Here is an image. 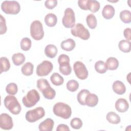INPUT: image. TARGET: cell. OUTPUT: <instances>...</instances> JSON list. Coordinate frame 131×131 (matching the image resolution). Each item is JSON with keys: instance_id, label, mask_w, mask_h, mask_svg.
Returning a JSON list of instances; mask_svg holds the SVG:
<instances>
[{"instance_id": "obj_1", "label": "cell", "mask_w": 131, "mask_h": 131, "mask_svg": "<svg viewBox=\"0 0 131 131\" xmlns=\"http://www.w3.org/2000/svg\"><path fill=\"white\" fill-rule=\"evenodd\" d=\"M53 112L56 116L64 119H69L72 115V110L70 105L60 102L54 104Z\"/></svg>"}, {"instance_id": "obj_2", "label": "cell", "mask_w": 131, "mask_h": 131, "mask_svg": "<svg viewBox=\"0 0 131 131\" xmlns=\"http://www.w3.org/2000/svg\"><path fill=\"white\" fill-rule=\"evenodd\" d=\"M5 107L13 115H18L20 113L21 107L16 98L13 95L7 96L4 100Z\"/></svg>"}, {"instance_id": "obj_3", "label": "cell", "mask_w": 131, "mask_h": 131, "mask_svg": "<svg viewBox=\"0 0 131 131\" xmlns=\"http://www.w3.org/2000/svg\"><path fill=\"white\" fill-rule=\"evenodd\" d=\"M1 9L7 14H17L20 10L19 4L15 1H5L1 4Z\"/></svg>"}, {"instance_id": "obj_4", "label": "cell", "mask_w": 131, "mask_h": 131, "mask_svg": "<svg viewBox=\"0 0 131 131\" xmlns=\"http://www.w3.org/2000/svg\"><path fill=\"white\" fill-rule=\"evenodd\" d=\"M40 100L39 93L35 90L33 89L29 91L27 95L23 97L22 102L26 107H31L34 106Z\"/></svg>"}, {"instance_id": "obj_5", "label": "cell", "mask_w": 131, "mask_h": 131, "mask_svg": "<svg viewBox=\"0 0 131 131\" xmlns=\"http://www.w3.org/2000/svg\"><path fill=\"white\" fill-rule=\"evenodd\" d=\"M30 35L36 40H41L44 36L42 23L38 20H34L30 25Z\"/></svg>"}, {"instance_id": "obj_6", "label": "cell", "mask_w": 131, "mask_h": 131, "mask_svg": "<svg viewBox=\"0 0 131 131\" xmlns=\"http://www.w3.org/2000/svg\"><path fill=\"white\" fill-rule=\"evenodd\" d=\"M59 64V72L64 75H69L72 72V68L70 64V58L66 54H61L58 58Z\"/></svg>"}, {"instance_id": "obj_7", "label": "cell", "mask_w": 131, "mask_h": 131, "mask_svg": "<svg viewBox=\"0 0 131 131\" xmlns=\"http://www.w3.org/2000/svg\"><path fill=\"white\" fill-rule=\"evenodd\" d=\"M71 32L72 35L78 37L83 40H88L90 37L89 31L81 23H77L71 28Z\"/></svg>"}, {"instance_id": "obj_8", "label": "cell", "mask_w": 131, "mask_h": 131, "mask_svg": "<svg viewBox=\"0 0 131 131\" xmlns=\"http://www.w3.org/2000/svg\"><path fill=\"white\" fill-rule=\"evenodd\" d=\"M45 111L42 107H37L29 110L26 114V119L29 122H34L44 117Z\"/></svg>"}, {"instance_id": "obj_9", "label": "cell", "mask_w": 131, "mask_h": 131, "mask_svg": "<svg viewBox=\"0 0 131 131\" xmlns=\"http://www.w3.org/2000/svg\"><path fill=\"white\" fill-rule=\"evenodd\" d=\"M75 16L73 10L68 8L64 10V15L62 19L63 26L67 28H72L75 25Z\"/></svg>"}, {"instance_id": "obj_10", "label": "cell", "mask_w": 131, "mask_h": 131, "mask_svg": "<svg viewBox=\"0 0 131 131\" xmlns=\"http://www.w3.org/2000/svg\"><path fill=\"white\" fill-rule=\"evenodd\" d=\"M73 69L76 76L79 79L84 80L88 78V71L84 64L82 62L76 61L73 64Z\"/></svg>"}, {"instance_id": "obj_11", "label": "cell", "mask_w": 131, "mask_h": 131, "mask_svg": "<svg viewBox=\"0 0 131 131\" xmlns=\"http://www.w3.org/2000/svg\"><path fill=\"white\" fill-rule=\"evenodd\" d=\"M53 69V66L51 62L48 60H43L37 66L36 74L40 77L47 76L52 72Z\"/></svg>"}, {"instance_id": "obj_12", "label": "cell", "mask_w": 131, "mask_h": 131, "mask_svg": "<svg viewBox=\"0 0 131 131\" xmlns=\"http://www.w3.org/2000/svg\"><path fill=\"white\" fill-rule=\"evenodd\" d=\"M13 126V120L7 113H2L0 116V127L4 130H10Z\"/></svg>"}, {"instance_id": "obj_13", "label": "cell", "mask_w": 131, "mask_h": 131, "mask_svg": "<svg viewBox=\"0 0 131 131\" xmlns=\"http://www.w3.org/2000/svg\"><path fill=\"white\" fill-rule=\"evenodd\" d=\"M54 125V122L51 118H47L38 125L40 131H52Z\"/></svg>"}, {"instance_id": "obj_14", "label": "cell", "mask_w": 131, "mask_h": 131, "mask_svg": "<svg viewBox=\"0 0 131 131\" xmlns=\"http://www.w3.org/2000/svg\"><path fill=\"white\" fill-rule=\"evenodd\" d=\"M115 108L119 112L124 113L128 110L129 104L126 99L119 98L115 102Z\"/></svg>"}, {"instance_id": "obj_15", "label": "cell", "mask_w": 131, "mask_h": 131, "mask_svg": "<svg viewBox=\"0 0 131 131\" xmlns=\"http://www.w3.org/2000/svg\"><path fill=\"white\" fill-rule=\"evenodd\" d=\"M113 91L118 95H123L126 92V87L124 84L120 80H116L113 82L112 85Z\"/></svg>"}, {"instance_id": "obj_16", "label": "cell", "mask_w": 131, "mask_h": 131, "mask_svg": "<svg viewBox=\"0 0 131 131\" xmlns=\"http://www.w3.org/2000/svg\"><path fill=\"white\" fill-rule=\"evenodd\" d=\"M115 13V10L114 7L111 5H105L102 11V16L106 19H110L113 17Z\"/></svg>"}, {"instance_id": "obj_17", "label": "cell", "mask_w": 131, "mask_h": 131, "mask_svg": "<svg viewBox=\"0 0 131 131\" xmlns=\"http://www.w3.org/2000/svg\"><path fill=\"white\" fill-rule=\"evenodd\" d=\"M76 46L75 41L72 38H68L61 42L60 47L63 50L66 51H72Z\"/></svg>"}, {"instance_id": "obj_18", "label": "cell", "mask_w": 131, "mask_h": 131, "mask_svg": "<svg viewBox=\"0 0 131 131\" xmlns=\"http://www.w3.org/2000/svg\"><path fill=\"white\" fill-rule=\"evenodd\" d=\"M99 99L98 96L93 93H90L87 96L85 99V105L89 107H94L95 106L98 102Z\"/></svg>"}, {"instance_id": "obj_19", "label": "cell", "mask_w": 131, "mask_h": 131, "mask_svg": "<svg viewBox=\"0 0 131 131\" xmlns=\"http://www.w3.org/2000/svg\"><path fill=\"white\" fill-rule=\"evenodd\" d=\"M58 50L57 47L53 44L48 45L45 49V54L49 58H54L57 53Z\"/></svg>"}, {"instance_id": "obj_20", "label": "cell", "mask_w": 131, "mask_h": 131, "mask_svg": "<svg viewBox=\"0 0 131 131\" xmlns=\"http://www.w3.org/2000/svg\"><path fill=\"white\" fill-rule=\"evenodd\" d=\"M44 21L46 25L50 27H54L57 23V18L55 14L53 13L47 14L44 18Z\"/></svg>"}, {"instance_id": "obj_21", "label": "cell", "mask_w": 131, "mask_h": 131, "mask_svg": "<svg viewBox=\"0 0 131 131\" xmlns=\"http://www.w3.org/2000/svg\"><path fill=\"white\" fill-rule=\"evenodd\" d=\"M105 64L108 70L114 71L118 68L119 62L117 58L113 57H111L106 60Z\"/></svg>"}, {"instance_id": "obj_22", "label": "cell", "mask_w": 131, "mask_h": 131, "mask_svg": "<svg viewBox=\"0 0 131 131\" xmlns=\"http://www.w3.org/2000/svg\"><path fill=\"white\" fill-rule=\"evenodd\" d=\"M106 119L109 123L113 124H119L121 121L120 116L114 112H108L106 116Z\"/></svg>"}, {"instance_id": "obj_23", "label": "cell", "mask_w": 131, "mask_h": 131, "mask_svg": "<svg viewBox=\"0 0 131 131\" xmlns=\"http://www.w3.org/2000/svg\"><path fill=\"white\" fill-rule=\"evenodd\" d=\"M118 47L120 51L124 53H128L131 50V43L126 39L121 40L118 43Z\"/></svg>"}, {"instance_id": "obj_24", "label": "cell", "mask_w": 131, "mask_h": 131, "mask_svg": "<svg viewBox=\"0 0 131 131\" xmlns=\"http://www.w3.org/2000/svg\"><path fill=\"white\" fill-rule=\"evenodd\" d=\"M34 65L30 62H27L21 68V71L23 75L29 76H31L33 73Z\"/></svg>"}, {"instance_id": "obj_25", "label": "cell", "mask_w": 131, "mask_h": 131, "mask_svg": "<svg viewBox=\"0 0 131 131\" xmlns=\"http://www.w3.org/2000/svg\"><path fill=\"white\" fill-rule=\"evenodd\" d=\"M50 80L52 84L55 85L59 86L62 85L64 82L63 78L58 73H53L50 77Z\"/></svg>"}, {"instance_id": "obj_26", "label": "cell", "mask_w": 131, "mask_h": 131, "mask_svg": "<svg viewBox=\"0 0 131 131\" xmlns=\"http://www.w3.org/2000/svg\"><path fill=\"white\" fill-rule=\"evenodd\" d=\"M25 59L26 58L25 55L21 53H15L12 56V61L13 63L16 66L22 64L25 61Z\"/></svg>"}, {"instance_id": "obj_27", "label": "cell", "mask_w": 131, "mask_h": 131, "mask_svg": "<svg viewBox=\"0 0 131 131\" xmlns=\"http://www.w3.org/2000/svg\"><path fill=\"white\" fill-rule=\"evenodd\" d=\"M41 92L43 97L47 99L52 100L54 99L56 96L55 91L54 89L51 88V86L46 88Z\"/></svg>"}, {"instance_id": "obj_28", "label": "cell", "mask_w": 131, "mask_h": 131, "mask_svg": "<svg viewBox=\"0 0 131 131\" xmlns=\"http://www.w3.org/2000/svg\"><path fill=\"white\" fill-rule=\"evenodd\" d=\"M99 2L96 0H88V9L93 13L97 12L100 9Z\"/></svg>"}, {"instance_id": "obj_29", "label": "cell", "mask_w": 131, "mask_h": 131, "mask_svg": "<svg viewBox=\"0 0 131 131\" xmlns=\"http://www.w3.org/2000/svg\"><path fill=\"white\" fill-rule=\"evenodd\" d=\"M90 91L86 89L81 90L77 95V99L78 102L82 105H85V99L86 96L90 93Z\"/></svg>"}, {"instance_id": "obj_30", "label": "cell", "mask_w": 131, "mask_h": 131, "mask_svg": "<svg viewBox=\"0 0 131 131\" xmlns=\"http://www.w3.org/2000/svg\"><path fill=\"white\" fill-rule=\"evenodd\" d=\"M86 21L88 27L91 29H95L97 26V18L93 14H90L86 16Z\"/></svg>"}, {"instance_id": "obj_31", "label": "cell", "mask_w": 131, "mask_h": 131, "mask_svg": "<svg viewBox=\"0 0 131 131\" xmlns=\"http://www.w3.org/2000/svg\"><path fill=\"white\" fill-rule=\"evenodd\" d=\"M120 18L122 22L125 24H129L131 21V13L128 10H124L120 13Z\"/></svg>"}, {"instance_id": "obj_32", "label": "cell", "mask_w": 131, "mask_h": 131, "mask_svg": "<svg viewBox=\"0 0 131 131\" xmlns=\"http://www.w3.org/2000/svg\"><path fill=\"white\" fill-rule=\"evenodd\" d=\"M1 74L3 72L8 71L10 68V63L9 59L6 57H2L0 59Z\"/></svg>"}, {"instance_id": "obj_33", "label": "cell", "mask_w": 131, "mask_h": 131, "mask_svg": "<svg viewBox=\"0 0 131 131\" xmlns=\"http://www.w3.org/2000/svg\"><path fill=\"white\" fill-rule=\"evenodd\" d=\"M95 69L99 74H104L107 70L105 63L102 60L97 61L95 64Z\"/></svg>"}, {"instance_id": "obj_34", "label": "cell", "mask_w": 131, "mask_h": 131, "mask_svg": "<svg viewBox=\"0 0 131 131\" xmlns=\"http://www.w3.org/2000/svg\"><path fill=\"white\" fill-rule=\"evenodd\" d=\"M32 41L31 39L28 37L23 38L20 41V48L21 49L24 51L29 50L31 47Z\"/></svg>"}, {"instance_id": "obj_35", "label": "cell", "mask_w": 131, "mask_h": 131, "mask_svg": "<svg viewBox=\"0 0 131 131\" xmlns=\"http://www.w3.org/2000/svg\"><path fill=\"white\" fill-rule=\"evenodd\" d=\"M66 86L69 91L74 92L76 91L79 88V83L76 80L72 79L68 81Z\"/></svg>"}, {"instance_id": "obj_36", "label": "cell", "mask_w": 131, "mask_h": 131, "mask_svg": "<svg viewBox=\"0 0 131 131\" xmlns=\"http://www.w3.org/2000/svg\"><path fill=\"white\" fill-rule=\"evenodd\" d=\"M6 91L7 94L11 95H15L18 91L17 85L16 83L12 82L7 85L6 87Z\"/></svg>"}, {"instance_id": "obj_37", "label": "cell", "mask_w": 131, "mask_h": 131, "mask_svg": "<svg viewBox=\"0 0 131 131\" xmlns=\"http://www.w3.org/2000/svg\"><path fill=\"white\" fill-rule=\"evenodd\" d=\"M50 86V84L46 79L41 78L37 81V87L40 92H42L45 89Z\"/></svg>"}, {"instance_id": "obj_38", "label": "cell", "mask_w": 131, "mask_h": 131, "mask_svg": "<svg viewBox=\"0 0 131 131\" xmlns=\"http://www.w3.org/2000/svg\"><path fill=\"white\" fill-rule=\"evenodd\" d=\"M82 121L79 118H74L70 122L71 127L75 129H79L82 126Z\"/></svg>"}, {"instance_id": "obj_39", "label": "cell", "mask_w": 131, "mask_h": 131, "mask_svg": "<svg viewBox=\"0 0 131 131\" xmlns=\"http://www.w3.org/2000/svg\"><path fill=\"white\" fill-rule=\"evenodd\" d=\"M1 16V21H0V26H1V30H0V34L1 35L5 34L7 30V26L6 24V20L5 18L2 15H0Z\"/></svg>"}, {"instance_id": "obj_40", "label": "cell", "mask_w": 131, "mask_h": 131, "mask_svg": "<svg viewBox=\"0 0 131 131\" xmlns=\"http://www.w3.org/2000/svg\"><path fill=\"white\" fill-rule=\"evenodd\" d=\"M57 5L56 0H47L45 2V7L48 9H53Z\"/></svg>"}, {"instance_id": "obj_41", "label": "cell", "mask_w": 131, "mask_h": 131, "mask_svg": "<svg viewBox=\"0 0 131 131\" xmlns=\"http://www.w3.org/2000/svg\"><path fill=\"white\" fill-rule=\"evenodd\" d=\"M78 5L81 9L84 10H88V0H79L78 1Z\"/></svg>"}, {"instance_id": "obj_42", "label": "cell", "mask_w": 131, "mask_h": 131, "mask_svg": "<svg viewBox=\"0 0 131 131\" xmlns=\"http://www.w3.org/2000/svg\"><path fill=\"white\" fill-rule=\"evenodd\" d=\"M130 28H127L125 29L123 31V35L124 37L125 38L126 40L130 41L131 39V36H130Z\"/></svg>"}, {"instance_id": "obj_43", "label": "cell", "mask_w": 131, "mask_h": 131, "mask_svg": "<svg viewBox=\"0 0 131 131\" xmlns=\"http://www.w3.org/2000/svg\"><path fill=\"white\" fill-rule=\"evenodd\" d=\"M57 131H69L70 130V128L69 126L64 124H59L57 128H56Z\"/></svg>"}]
</instances>
